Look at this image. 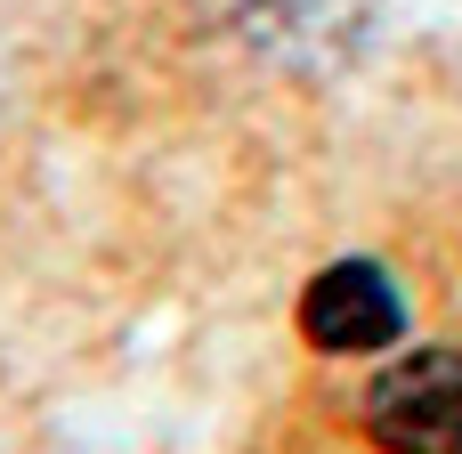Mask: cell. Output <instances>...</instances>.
Wrapping results in <instances>:
<instances>
[{"label":"cell","mask_w":462,"mask_h":454,"mask_svg":"<svg viewBox=\"0 0 462 454\" xmlns=\"http://www.w3.org/2000/svg\"><path fill=\"white\" fill-rule=\"evenodd\" d=\"M365 431L390 454H462V349H414L374 374Z\"/></svg>","instance_id":"cell-1"},{"label":"cell","mask_w":462,"mask_h":454,"mask_svg":"<svg viewBox=\"0 0 462 454\" xmlns=\"http://www.w3.org/2000/svg\"><path fill=\"white\" fill-rule=\"evenodd\" d=\"M300 333L325 357H374L406 333V301L390 284V268L374 260H333L309 292H300Z\"/></svg>","instance_id":"cell-2"}]
</instances>
